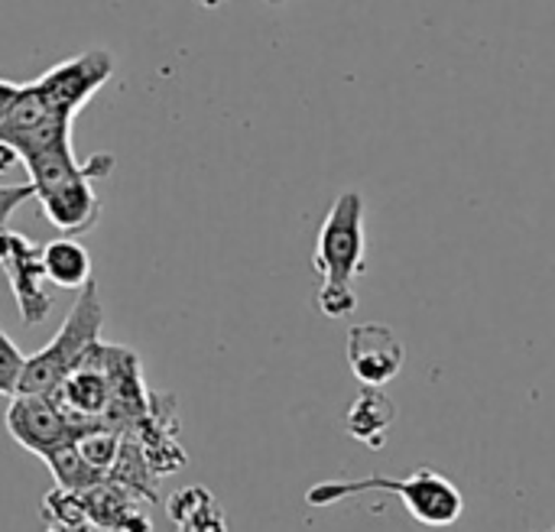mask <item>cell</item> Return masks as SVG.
<instances>
[{
  "mask_svg": "<svg viewBox=\"0 0 555 532\" xmlns=\"http://www.w3.org/2000/svg\"><path fill=\"white\" fill-rule=\"evenodd\" d=\"M29 182H33V198H39L42 215L62 231V234H85L94 228L101 215V198L94 192V179H104L114 169L111 153H98L85 163H78L75 146H49L42 153H33L23 159Z\"/></svg>",
  "mask_w": 555,
  "mask_h": 532,
  "instance_id": "1",
  "label": "cell"
},
{
  "mask_svg": "<svg viewBox=\"0 0 555 532\" xmlns=\"http://www.w3.org/2000/svg\"><path fill=\"white\" fill-rule=\"evenodd\" d=\"M371 491L400 497L403 507L410 510V517L416 523H423V527H433V530L452 527L465 514L462 491L449 478H442L439 471H429V468H416L410 478L371 475V478H361V481H322V484L309 488L306 504L309 507H332V504H341L348 497H361V494H371Z\"/></svg>",
  "mask_w": 555,
  "mask_h": 532,
  "instance_id": "2",
  "label": "cell"
},
{
  "mask_svg": "<svg viewBox=\"0 0 555 532\" xmlns=\"http://www.w3.org/2000/svg\"><path fill=\"white\" fill-rule=\"evenodd\" d=\"M101 328H104V302L98 283L91 280L88 286L78 289V299L68 309L55 338L42 351L26 358L16 393H52L75 371L85 351L94 341H101Z\"/></svg>",
  "mask_w": 555,
  "mask_h": 532,
  "instance_id": "3",
  "label": "cell"
},
{
  "mask_svg": "<svg viewBox=\"0 0 555 532\" xmlns=\"http://www.w3.org/2000/svg\"><path fill=\"white\" fill-rule=\"evenodd\" d=\"M364 198L348 189L335 198L319 228L312 267L325 283H354L364 273Z\"/></svg>",
  "mask_w": 555,
  "mask_h": 532,
  "instance_id": "4",
  "label": "cell"
},
{
  "mask_svg": "<svg viewBox=\"0 0 555 532\" xmlns=\"http://www.w3.org/2000/svg\"><path fill=\"white\" fill-rule=\"evenodd\" d=\"M3 423H7V432L13 436V442L23 445L26 452L39 455L42 462L52 452L78 442L81 432H88L78 419H72L59 406V400L52 393H13Z\"/></svg>",
  "mask_w": 555,
  "mask_h": 532,
  "instance_id": "5",
  "label": "cell"
},
{
  "mask_svg": "<svg viewBox=\"0 0 555 532\" xmlns=\"http://www.w3.org/2000/svg\"><path fill=\"white\" fill-rule=\"evenodd\" d=\"M0 270L10 280L20 322L26 328L42 325L52 312V296L46 293V270H42L39 247L29 244L23 234L3 228L0 231Z\"/></svg>",
  "mask_w": 555,
  "mask_h": 532,
  "instance_id": "6",
  "label": "cell"
},
{
  "mask_svg": "<svg viewBox=\"0 0 555 532\" xmlns=\"http://www.w3.org/2000/svg\"><path fill=\"white\" fill-rule=\"evenodd\" d=\"M114 75V55L107 49H88L72 55L36 78V88L68 117H78L81 107L98 94V88Z\"/></svg>",
  "mask_w": 555,
  "mask_h": 532,
  "instance_id": "7",
  "label": "cell"
},
{
  "mask_svg": "<svg viewBox=\"0 0 555 532\" xmlns=\"http://www.w3.org/2000/svg\"><path fill=\"white\" fill-rule=\"evenodd\" d=\"M406 361V348L390 325L364 322L348 332V364L364 387H387Z\"/></svg>",
  "mask_w": 555,
  "mask_h": 532,
  "instance_id": "8",
  "label": "cell"
},
{
  "mask_svg": "<svg viewBox=\"0 0 555 532\" xmlns=\"http://www.w3.org/2000/svg\"><path fill=\"white\" fill-rule=\"evenodd\" d=\"M393 423H397V406L380 387H364L354 397V403L348 406V416H345L348 436L354 442L374 449V452L387 445V432H390Z\"/></svg>",
  "mask_w": 555,
  "mask_h": 532,
  "instance_id": "9",
  "label": "cell"
},
{
  "mask_svg": "<svg viewBox=\"0 0 555 532\" xmlns=\"http://www.w3.org/2000/svg\"><path fill=\"white\" fill-rule=\"evenodd\" d=\"M85 507L88 523L104 532H150V523L133 510V494L107 478L85 494Z\"/></svg>",
  "mask_w": 555,
  "mask_h": 532,
  "instance_id": "10",
  "label": "cell"
},
{
  "mask_svg": "<svg viewBox=\"0 0 555 532\" xmlns=\"http://www.w3.org/2000/svg\"><path fill=\"white\" fill-rule=\"evenodd\" d=\"M39 257H42L46 280L52 286H59V289H81V286L91 283V254L72 234L55 237L46 247H39Z\"/></svg>",
  "mask_w": 555,
  "mask_h": 532,
  "instance_id": "11",
  "label": "cell"
},
{
  "mask_svg": "<svg viewBox=\"0 0 555 532\" xmlns=\"http://www.w3.org/2000/svg\"><path fill=\"white\" fill-rule=\"evenodd\" d=\"M169 517L182 532H224V520L215 507V497L205 488H189L169 501Z\"/></svg>",
  "mask_w": 555,
  "mask_h": 532,
  "instance_id": "12",
  "label": "cell"
},
{
  "mask_svg": "<svg viewBox=\"0 0 555 532\" xmlns=\"http://www.w3.org/2000/svg\"><path fill=\"white\" fill-rule=\"evenodd\" d=\"M52 478H55V488H65V491H75V494H88L91 488H98L104 481V475L78 452V445H65L59 452H52L46 458Z\"/></svg>",
  "mask_w": 555,
  "mask_h": 532,
  "instance_id": "13",
  "label": "cell"
},
{
  "mask_svg": "<svg viewBox=\"0 0 555 532\" xmlns=\"http://www.w3.org/2000/svg\"><path fill=\"white\" fill-rule=\"evenodd\" d=\"M42 517L49 523H65V527H91L88 523V507H85V494L55 488L46 494L42 501Z\"/></svg>",
  "mask_w": 555,
  "mask_h": 532,
  "instance_id": "14",
  "label": "cell"
},
{
  "mask_svg": "<svg viewBox=\"0 0 555 532\" xmlns=\"http://www.w3.org/2000/svg\"><path fill=\"white\" fill-rule=\"evenodd\" d=\"M319 302V312L328 315V319H345L358 309V296H354V283H325L322 280V289L315 296Z\"/></svg>",
  "mask_w": 555,
  "mask_h": 532,
  "instance_id": "15",
  "label": "cell"
},
{
  "mask_svg": "<svg viewBox=\"0 0 555 532\" xmlns=\"http://www.w3.org/2000/svg\"><path fill=\"white\" fill-rule=\"evenodd\" d=\"M23 351L10 341L7 332H0V397H13L20 387V374H23Z\"/></svg>",
  "mask_w": 555,
  "mask_h": 532,
  "instance_id": "16",
  "label": "cell"
},
{
  "mask_svg": "<svg viewBox=\"0 0 555 532\" xmlns=\"http://www.w3.org/2000/svg\"><path fill=\"white\" fill-rule=\"evenodd\" d=\"M36 192H33V182H26V185H0V231L10 224V218H13V211L23 205V202H29Z\"/></svg>",
  "mask_w": 555,
  "mask_h": 532,
  "instance_id": "17",
  "label": "cell"
},
{
  "mask_svg": "<svg viewBox=\"0 0 555 532\" xmlns=\"http://www.w3.org/2000/svg\"><path fill=\"white\" fill-rule=\"evenodd\" d=\"M20 91H23V85H16V81H10V78H0V120L13 111Z\"/></svg>",
  "mask_w": 555,
  "mask_h": 532,
  "instance_id": "18",
  "label": "cell"
},
{
  "mask_svg": "<svg viewBox=\"0 0 555 532\" xmlns=\"http://www.w3.org/2000/svg\"><path fill=\"white\" fill-rule=\"evenodd\" d=\"M16 163H20V153H16L10 143H3V140H0V176H3V172H10Z\"/></svg>",
  "mask_w": 555,
  "mask_h": 532,
  "instance_id": "19",
  "label": "cell"
},
{
  "mask_svg": "<svg viewBox=\"0 0 555 532\" xmlns=\"http://www.w3.org/2000/svg\"><path fill=\"white\" fill-rule=\"evenodd\" d=\"M46 532H91L88 527H65V523H52V530Z\"/></svg>",
  "mask_w": 555,
  "mask_h": 532,
  "instance_id": "20",
  "label": "cell"
},
{
  "mask_svg": "<svg viewBox=\"0 0 555 532\" xmlns=\"http://www.w3.org/2000/svg\"><path fill=\"white\" fill-rule=\"evenodd\" d=\"M550 532H555V530H550Z\"/></svg>",
  "mask_w": 555,
  "mask_h": 532,
  "instance_id": "21",
  "label": "cell"
}]
</instances>
